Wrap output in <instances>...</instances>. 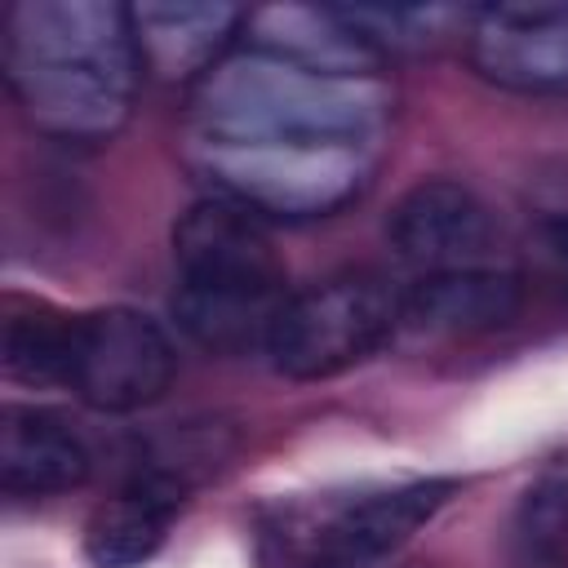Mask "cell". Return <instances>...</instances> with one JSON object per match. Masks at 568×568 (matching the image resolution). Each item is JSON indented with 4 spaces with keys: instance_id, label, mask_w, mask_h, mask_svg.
<instances>
[{
    "instance_id": "cell-1",
    "label": "cell",
    "mask_w": 568,
    "mask_h": 568,
    "mask_svg": "<svg viewBox=\"0 0 568 568\" xmlns=\"http://www.w3.org/2000/svg\"><path fill=\"white\" fill-rule=\"evenodd\" d=\"M133 13L111 0H18L4 13V75L22 115L58 142H106L138 89Z\"/></svg>"
},
{
    "instance_id": "cell-2",
    "label": "cell",
    "mask_w": 568,
    "mask_h": 568,
    "mask_svg": "<svg viewBox=\"0 0 568 568\" xmlns=\"http://www.w3.org/2000/svg\"><path fill=\"white\" fill-rule=\"evenodd\" d=\"M390 89L373 75H324L257 49L222 58L191 84V115L209 142L355 146L386 124Z\"/></svg>"
},
{
    "instance_id": "cell-3",
    "label": "cell",
    "mask_w": 568,
    "mask_h": 568,
    "mask_svg": "<svg viewBox=\"0 0 568 568\" xmlns=\"http://www.w3.org/2000/svg\"><path fill=\"white\" fill-rule=\"evenodd\" d=\"M173 315L195 346L213 355L266 351L271 324L288 302V271L257 213L222 195L195 200L173 226Z\"/></svg>"
},
{
    "instance_id": "cell-4",
    "label": "cell",
    "mask_w": 568,
    "mask_h": 568,
    "mask_svg": "<svg viewBox=\"0 0 568 568\" xmlns=\"http://www.w3.org/2000/svg\"><path fill=\"white\" fill-rule=\"evenodd\" d=\"M453 493L457 479L444 475L280 501L257 519V568H377Z\"/></svg>"
},
{
    "instance_id": "cell-5",
    "label": "cell",
    "mask_w": 568,
    "mask_h": 568,
    "mask_svg": "<svg viewBox=\"0 0 568 568\" xmlns=\"http://www.w3.org/2000/svg\"><path fill=\"white\" fill-rule=\"evenodd\" d=\"M195 173L213 195L244 204L257 217H324L351 204L368 182V155L355 146H288V142H209L191 151Z\"/></svg>"
},
{
    "instance_id": "cell-6",
    "label": "cell",
    "mask_w": 568,
    "mask_h": 568,
    "mask_svg": "<svg viewBox=\"0 0 568 568\" xmlns=\"http://www.w3.org/2000/svg\"><path fill=\"white\" fill-rule=\"evenodd\" d=\"M399 328V293L368 275H333L293 293L266 337V359L280 377L320 382L364 364Z\"/></svg>"
},
{
    "instance_id": "cell-7",
    "label": "cell",
    "mask_w": 568,
    "mask_h": 568,
    "mask_svg": "<svg viewBox=\"0 0 568 568\" xmlns=\"http://www.w3.org/2000/svg\"><path fill=\"white\" fill-rule=\"evenodd\" d=\"M178 355L164 328L133 306H102L75 315L67 386L98 413H138L173 382Z\"/></svg>"
},
{
    "instance_id": "cell-8",
    "label": "cell",
    "mask_w": 568,
    "mask_h": 568,
    "mask_svg": "<svg viewBox=\"0 0 568 568\" xmlns=\"http://www.w3.org/2000/svg\"><path fill=\"white\" fill-rule=\"evenodd\" d=\"M470 67L510 93H568V0L488 4L470 13Z\"/></svg>"
},
{
    "instance_id": "cell-9",
    "label": "cell",
    "mask_w": 568,
    "mask_h": 568,
    "mask_svg": "<svg viewBox=\"0 0 568 568\" xmlns=\"http://www.w3.org/2000/svg\"><path fill=\"white\" fill-rule=\"evenodd\" d=\"M386 240L408 266H422L426 275L484 266V253L493 248V213L470 186L453 178H422L395 200Z\"/></svg>"
},
{
    "instance_id": "cell-10",
    "label": "cell",
    "mask_w": 568,
    "mask_h": 568,
    "mask_svg": "<svg viewBox=\"0 0 568 568\" xmlns=\"http://www.w3.org/2000/svg\"><path fill=\"white\" fill-rule=\"evenodd\" d=\"M248 49L324 71V75H373L382 53L337 4H266L244 18Z\"/></svg>"
},
{
    "instance_id": "cell-11",
    "label": "cell",
    "mask_w": 568,
    "mask_h": 568,
    "mask_svg": "<svg viewBox=\"0 0 568 568\" xmlns=\"http://www.w3.org/2000/svg\"><path fill=\"white\" fill-rule=\"evenodd\" d=\"M524 284L501 266H462L422 275L408 293H399V324L430 337H466L501 328L519 315Z\"/></svg>"
},
{
    "instance_id": "cell-12",
    "label": "cell",
    "mask_w": 568,
    "mask_h": 568,
    "mask_svg": "<svg viewBox=\"0 0 568 568\" xmlns=\"http://www.w3.org/2000/svg\"><path fill=\"white\" fill-rule=\"evenodd\" d=\"M142 62L164 80H200L222 62L231 31L244 22L235 4L209 0H142L129 9Z\"/></svg>"
},
{
    "instance_id": "cell-13",
    "label": "cell",
    "mask_w": 568,
    "mask_h": 568,
    "mask_svg": "<svg viewBox=\"0 0 568 568\" xmlns=\"http://www.w3.org/2000/svg\"><path fill=\"white\" fill-rule=\"evenodd\" d=\"M89 448L84 439L44 408L4 404L0 413V484L13 497H49L71 493L89 479Z\"/></svg>"
},
{
    "instance_id": "cell-14",
    "label": "cell",
    "mask_w": 568,
    "mask_h": 568,
    "mask_svg": "<svg viewBox=\"0 0 568 568\" xmlns=\"http://www.w3.org/2000/svg\"><path fill=\"white\" fill-rule=\"evenodd\" d=\"M182 493L133 475V484L102 501L84 524V559L93 568H142L169 537Z\"/></svg>"
},
{
    "instance_id": "cell-15",
    "label": "cell",
    "mask_w": 568,
    "mask_h": 568,
    "mask_svg": "<svg viewBox=\"0 0 568 568\" xmlns=\"http://www.w3.org/2000/svg\"><path fill=\"white\" fill-rule=\"evenodd\" d=\"M75 346V315L49 306H13L4 315L0 364L13 382L27 386H67Z\"/></svg>"
},
{
    "instance_id": "cell-16",
    "label": "cell",
    "mask_w": 568,
    "mask_h": 568,
    "mask_svg": "<svg viewBox=\"0 0 568 568\" xmlns=\"http://www.w3.org/2000/svg\"><path fill=\"white\" fill-rule=\"evenodd\" d=\"M510 541L524 564H559L568 555V475H546L519 497Z\"/></svg>"
},
{
    "instance_id": "cell-17",
    "label": "cell",
    "mask_w": 568,
    "mask_h": 568,
    "mask_svg": "<svg viewBox=\"0 0 568 568\" xmlns=\"http://www.w3.org/2000/svg\"><path fill=\"white\" fill-rule=\"evenodd\" d=\"M342 13L373 40V49L382 58L390 49H417V44L435 40L439 27L453 18V9H439V4H355Z\"/></svg>"
},
{
    "instance_id": "cell-18",
    "label": "cell",
    "mask_w": 568,
    "mask_h": 568,
    "mask_svg": "<svg viewBox=\"0 0 568 568\" xmlns=\"http://www.w3.org/2000/svg\"><path fill=\"white\" fill-rule=\"evenodd\" d=\"M546 253L568 271V217H555V222L546 226Z\"/></svg>"
}]
</instances>
